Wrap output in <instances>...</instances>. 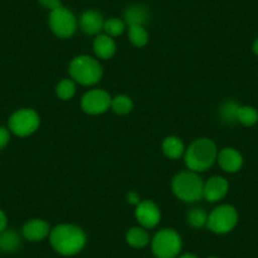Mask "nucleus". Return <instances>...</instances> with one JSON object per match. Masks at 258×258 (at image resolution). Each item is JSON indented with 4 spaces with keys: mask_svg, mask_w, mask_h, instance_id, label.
Wrapping results in <instances>:
<instances>
[{
    "mask_svg": "<svg viewBox=\"0 0 258 258\" xmlns=\"http://www.w3.org/2000/svg\"><path fill=\"white\" fill-rule=\"evenodd\" d=\"M110 109L119 115H125L132 111L133 101L126 95H116L115 98H111Z\"/></svg>",
    "mask_w": 258,
    "mask_h": 258,
    "instance_id": "4be33fe9",
    "label": "nucleus"
},
{
    "mask_svg": "<svg viewBox=\"0 0 258 258\" xmlns=\"http://www.w3.org/2000/svg\"><path fill=\"white\" fill-rule=\"evenodd\" d=\"M48 24L53 34L59 38H70L78 31L79 22L75 14L69 8L58 7L51 11L48 17Z\"/></svg>",
    "mask_w": 258,
    "mask_h": 258,
    "instance_id": "6e6552de",
    "label": "nucleus"
},
{
    "mask_svg": "<svg viewBox=\"0 0 258 258\" xmlns=\"http://www.w3.org/2000/svg\"><path fill=\"white\" fill-rule=\"evenodd\" d=\"M94 52L101 59H109L114 56L116 51V44L113 37L108 34H98L93 43Z\"/></svg>",
    "mask_w": 258,
    "mask_h": 258,
    "instance_id": "2eb2a0df",
    "label": "nucleus"
},
{
    "mask_svg": "<svg viewBox=\"0 0 258 258\" xmlns=\"http://www.w3.org/2000/svg\"><path fill=\"white\" fill-rule=\"evenodd\" d=\"M136 219L141 227L146 229H152L157 227L161 220V210L157 205L151 200H142L136 207Z\"/></svg>",
    "mask_w": 258,
    "mask_h": 258,
    "instance_id": "9d476101",
    "label": "nucleus"
},
{
    "mask_svg": "<svg viewBox=\"0 0 258 258\" xmlns=\"http://www.w3.org/2000/svg\"><path fill=\"white\" fill-rule=\"evenodd\" d=\"M150 19V13L146 7L141 4L129 6L124 11V22L129 26H145Z\"/></svg>",
    "mask_w": 258,
    "mask_h": 258,
    "instance_id": "dca6fc26",
    "label": "nucleus"
},
{
    "mask_svg": "<svg viewBox=\"0 0 258 258\" xmlns=\"http://www.w3.org/2000/svg\"><path fill=\"white\" fill-rule=\"evenodd\" d=\"M208 217H209V214L204 209H202V208H194V209H191L187 213L186 220H187V223L191 227L199 229V228L207 227Z\"/></svg>",
    "mask_w": 258,
    "mask_h": 258,
    "instance_id": "393cba45",
    "label": "nucleus"
},
{
    "mask_svg": "<svg viewBox=\"0 0 258 258\" xmlns=\"http://www.w3.org/2000/svg\"><path fill=\"white\" fill-rule=\"evenodd\" d=\"M252 51H253V53L255 54V56H258V37L254 39V42H253Z\"/></svg>",
    "mask_w": 258,
    "mask_h": 258,
    "instance_id": "7c9ffc66",
    "label": "nucleus"
},
{
    "mask_svg": "<svg viewBox=\"0 0 258 258\" xmlns=\"http://www.w3.org/2000/svg\"><path fill=\"white\" fill-rule=\"evenodd\" d=\"M209 258H218V257H209Z\"/></svg>",
    "mask_w": 258,
    "mask_h": 258,
    "instance_id": "473e14b6",
    "label": "nucleus"
},
{
    "mask_svg": "<svg viewBox=\"0 0 258 258\" xmlns=\"http://www.w3.org/2000/svg\"><path fill=\"white\" fill-rule=\"evenodd\" d=\"M177 258H199L198 255L192 254V253H183V254H180Z\"/></svg>",
    "mask_w": 258,
    "mask_h": 258,
    "instance_id": "2f4dec72",
    "label": "nucleus"
},
{
    "mask_svg": "<svg viewBox=\"0 0 258 258\" xmlns=\"http://www.w3.org/2000/svg\"><path fill=\"white\" fill-rule=\"evenodd\" d=\"M238 223V212L233 205L223 204L215 208L208 217L207 228L215 234L232 232Z\"/></svg>",
    "mask_w": 258,
    "mask_h": 258,
    "instance_id": "0eeeda50",
    "label": "nucleus"
},
{
    "mask_svg": "<svg viewBox=\"0 0 258 258\" xmlns=\"http://www.w3.org/2000/svg\"><path fill=\"white\" fill-rule=\"evenodd\" d=\"M229 190V182L223 176H213L204 182L203 198L209 203H217L227 197Z\"/></svg>",
    "mask_w": 258,
    "mask_h": 258,
    "instance_id": "9b49d317",
    "label": "nucleus"
},
{
    "mask_svg": "<svg viewBox=\"0 0 258 258\" xmlns=\"http://www.w3.org/2000/svg\"><path fill=\"white\" fill-rule=\"evenodd\" d=\"M41 124L38 113L31 108H23L14 111L8 120V128L11 133L17 137H29L33 135Z\"/></svg>",
    "mask_w": 258,
    "mask_h": 258,
    "instance_id": "423d86ee",
    "label": "nucleus"
},
{
    "mask_svg": "<svg viewBox=\"0 0 258 258\" xmlns=\"http://www.w3.org/2000/svg\"><path fill=\"white\" fill-rule=\"evenodd\" d=\"M22 240L18 233L13 229H6L0 233V250L14 253L21 248Z\"/></svg>",
    "mask_w": 258,
    "mask_h": 258,
    "instance_id": "a211bd4d",
    "label": "nucleus"
},
{
    "mask_svg": "<svg viewBox=\"0 0 258 258\" xmlns=\"http://www.w3.org/2000/svg\"><path fill=\"white\" fill-rule=\"evenodd\" d=\"M69 73L75 83L84 86L96 85L103 78V68L99 61L88 54H80L70 62Z\"/></svg>",
    "mask_w": 258,
    "mask_h": 258,
    "instance_id": "7ed1b4c3",
    "label": "nucleus"
},
{
    "mask_svg": "<svg viewBox=\"0 0 258 258\" xmlns=\"http://www.w3.org/2000/svg\"><path fill=\"white\" fill-rule=\"evenodd\" d=\"M125 240L133 248H145L151 243V237L146 228L133 227L126 232Z\"/></svg>",
    "mask_w": 258,
    "mask_h": 258,
    "instance_id": "f3484780",
    "label": "nucleus"
},
{
    "mask_svg": "<svg viewBox=\"0 0 258 258\" xmlns=\"http://www.w3.org/2000/svg\"><path fill=\"white\" fill-rule=\"evenodd\" d=\"M11 141V131L7 126H0V151L8 146Z\"/></svg>",
    "mask_w": 258,
    "mask_h": 258,
    "instance_id": "bb28decb",
    "label": "nucleus"
},
{
    "mask_svg": "<svg viewBox=\"0 0 258 258\" xmlns=\"http://www.w3.org/2000/svg\"><path fill=\"white\" fill-rule=\"evenodd\" d=\"M176 198L185 203H197L203 198L204 181L194 171H183L173 177L171 183Z\"/></svg>",
    "mask_w": 258,
    "mask_h": 258,
    "instance_id": "20e7f679",
    "label": "nucleus"
},
{
    "mask_svg": "<svg viewBox=\"0 0 258 258\" xmlns=\"http://www.w3.org/2000/svg\"><path fill=\"white\" fill-rule=\"evenodd\" d=\"M239 104L237 101H227V103L223 104L220 106L219 110V115L222 118V120L227 124H234L237 123V114H238V109H239Z\"/></svg>",
    "mask_w": 258,
    "mask_h": 258,
    "instance_id": "5701e85b",
    "label": "nucleus"
},
{
    "mask_svg": "<svg viewBox=\"0 0 258 258\" xmlns=\"http://www.w3.org/2000/svg\"><path fill=\"white\" fill-rule=\"evenodd\" d=\"M237 120L244 126H253L258 123V110L250 105H240L238 109Z\"/></svg>",
    "mask_w": 258,
    "mask_h": 258,
    "instance_id": "aec40b11",
    "label": "nucleus"
},
{
    "mask_svg": "<svg viewBox=\"0 0 258 258\" xmlns=\"http://www.w3.org/2000/svg\"><path fill=\"white\" fill-rule=\"evenodd\" d=\"M126 202L129 203V204H132V205H136L137 207L138 204H140L142 200H141L140 195H138L136 191H129L128 194H126Z\"/></svg>",
    "mask_w": 258,
    "mask_h": 258,
    "instance_id": "c85d7f7f",
    "label": "nucleus"
},
{
    "mask_svg": "<svg viewBox=\"0 0 258 258\" xmlns=\"http://www.w3.org/2000/svg\"><path fill=\"white\" fill-rule=\"evenodd\" d=\"M7 227H8V218H7L6 213L0 209V233L6 230Z\"/></svg>",
    "mask_w": 258,
    "mask_h": 258,
    "instance_id": "c756f323",
    "label": "nucleus"
},
{
    "mask_svg": "<svg viewBox=\"0 0 258 258\" xmlns=\"http://www.w3.org/2000/svg\"><path fill=\"white\" fill-rule=\"evenodd\" d=\"M151 249L156 258H177L182 249L181 235L171 228L158 230L151 238Z\"/></svg>",
    "mask_w": 258,
    "mask_h": 258,
    "instance_id": "39448f33",
    "label": "nucleus"
},
{
    "mask_svg": "<svg viewBox=\"0 0 258 258\" xmlns=\"http://www.w3.org/2000/svg\"><path fill=\"white\" fill-rule=\"evenodd\" d=\"M128 38L131 43L136 47H145L148 43V32L145 26H129Z\"/></svg>",
    "mask_w": 258,
    "mask_h": 258,
    "instance_id": "412c9836",
    "label": "nucleus"
},
{
    "mask_svg": "<svg viewBox=\"0 0 258 258\" xmlns=\"http://www.w3.org/2000/svg\"><path fill=\"white\" fill-rule=\"evenodd\" d=\"M185 146L183 142L178 137L175 136H170V137L165 138L162 143V151L165 153L166 157L171 158V160H177V158L182 157L185 155Z\"/></svg>",
    "mask_w": 258,
    "mask_h": 258,
    "instance_id": "6ab92c4d",
    "label": "nucleus"
},
{
    "mask_svg": "<svg viewBox=\"0 0 258 258\" xmlns=\"http://www.w3.org/2000/svg\"><path fill=\"white\" fill-rule=\"evenodd\" d=\"M104 17L96 11H86L81 14L79 26L84 33L89 36H98L104 29Z\"/></svg>",
    "mask_w": 258,
    "mask_h": 258,
    "instance_id": "4468645a",
    "label": "nucleus"
},
{
    "mask_svg": "<svg viewBox=\"0 0 258 258\" xmlns=\"http://www.w3.org/2000/svg\"><path fill=\"white\" fill-rule=\"evenodd\" d=\"M103 31L110 37H118L125 31V22L119 18H110L104 23Z\"/></svg>",
    "mask_w": 258,
    "mask_h": 258,
    "instance_id": "a878e982",
    "label": "nucleus"
},
{
    "mask_svg": "<svg viewBox=\"0 0 258 258\" xmlns=\"http://www.w3.org/2000/svg\"><path fill=\"white\" fill-rule=\"evenodd\" d=\"M49 243L58 254L71 257L84 249L86 244V234L75 224H58L51 229Z\"/></svg>",
    "mask_w": 258,
    "mask_h": 258,
    "instance_id": "f257e3e1",
    "label": "nucleus"
},
{
    "mask_svg": "<svg viewBox=\"0 0 258 258\" xmlns=\"http://www.w3.org/2000/svg\"><path fill=\"white\" fill-rule=\"evenodd\" d=\"M111 96L101 89H93L81 98V109L90 115H99L110 109Z\"/></svg>",
    "mask_w": 258,
    "mask_h": 258,
    "instance_id": "1a4fd4ad",
    "label": "nucleus"
},
{
    "mask_svg": "<svg viewBox=\"0 0 258 258\" xmlns=\"http://www.w3.org/2000/svg\"><path fill=\"white\" fill-rule=\"evenodd\" d=\"M217 161L220 167H222V170L229 173L238 172L243 167V162H244L242 153L235 150V148L230 147H225L220 150L218 152Z\"/></svg>",
    "mask_w": 258,
    "mask_h": 258,
    "instance_id": "f8f14e48",
    "label": "nucleus"
},
{
    "mask_svg": "<svg viewBox=\"0 0 258 258\" xmlns=\"http://www.w3.org/2000/svg\"><path fill=\"white\" fill-rule=\"evenodd\" d=\"M42 7L49 9V11H53V9L61 7V0H39Z\"/></svg>",
    "mask_w": 258,
    "mask_h": 258,
    "instance_id": "cd10ccee",
    "label": "nucleus"
},
{
    "mask_svg": "<svg viewBox=\"0 0 258 258\" xmlns=\"http://www.w3.org/2000/svg\"><path fill=\"white\" fill-rule=\"evenodd\" d=\"M51 227L46 220L31 219L22 228V234L29 242H41L49 237Z\"/></svg>",
    "mask_w": 258,
    "mask_h": 258,
    "instance_id": "ddd939ff",
    "label": "nucleus"
},
{
    "mask_svg": "<svg viewBox=\"0 0 258 258\" xmlns=\"http://www.w3.org/2000/svg\"><path fill=\"white\" fill-rule=\"evenodd\" d=\"M218 157L217 145L209 138L195 140L185 150L186 167L194 172H204L209 170Z\"/></svg>",
    "mask_w": 258,
    "mask_h": 258,
    "instance_id": "f03ea898",
    "label": "nucleus"
},
{
    "mask_svg": "<svg viewBox=\"0 0 258 258\" xmlns=\"http://www.w3.org/2000/svg\"><path fill=\"white\" fill-rule=\"evenodd\" d=\"M76 93V85L75 81L71 80V79H63V80L59 81L56 86V95L58 96V99L61 100H70L75 96Z\"/></svg>",
    "mask_w": 258,
    "mask_h": 258,
    "instance_id": "b1692460",
    "label": "nucleus"
}]
</instances>
